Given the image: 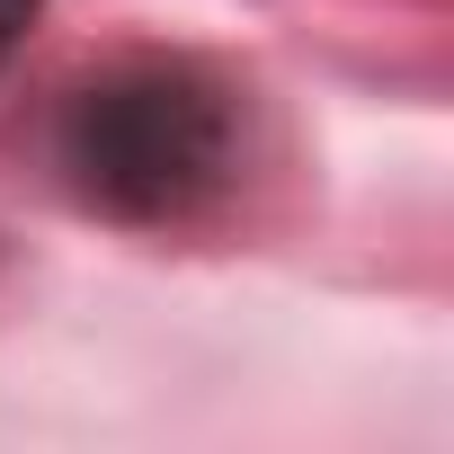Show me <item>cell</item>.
Here are the masks:
<instances>
[{
  "label": "cell",
  "mask_w": 454,
  "mask_h": 454,
  "mask_svg": "<svg viewBox=\"0 0 454 454\" xmlns=\"http://www.w3.org/2000/svg\"><path fill=\"white\" fill-rule=\"evenodd\" d=\"M63 160L107 214L169 223L232 178V116L187 72H125V81L81 90Z\"/></svg>",
  "instance_id": "1"
},
{
  "label": "cell",
  "mask_w": 454,
  "mask_h": 454,
  "mask_svg": "<svg viewBox=\"0 0 454 454\" xmlns=\"http://www.w3.org/2000/svg\"><path fill=\"white\" fill-rule=\"evenodd\" d=\"M27 19H36V0H0V63H10V45L27 36Z\"/></svg>",
  "instance_id": "2"
}]
</instances>
